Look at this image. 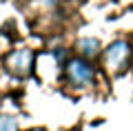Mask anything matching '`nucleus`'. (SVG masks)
<instances>
[{"instance_id": "nucleus-1", "label": "nucleus", "mask_w": 133, "mask_h": 131, "mask_svg": "<svg viewBox=\"0 0 133 131\" xmlns=\"http://www.w3.org/2000/svg\"><path fill=\"white\" fill-rule=\"evenodd\" d=\"M129 58H131V47L129 42L124 40H115L111 47L104 49L102 53V60H104V67L111 76H122L129 67Z\"/></svg>"}, {"instance_id": "nucleus-2", "label": "nucleus", "mask_w": 133, "mask_h": 131, "mask_svg": "<svg viewBox=\"0 0 133 131\" xmlns=\"http://www.w3.org/2000/svg\"><path fill=\"white\" fill-rule=\"evenodd\" d=\"M66 69V80L73 87H89L95 80V69L87 58H71L64 62Z\"/></svg>"}, {"instance_id": "nucleus-3", "label": "nucleus", "mask_w": 133, "mask_h": 131, "mask_svg": "<svg viewBox=\"0 0 133 131\" xmlns=\"http://www.w3.org/2000/svg\"><path fill=\"white\" fill-rule=\"evenodd\" d=\"M5 67L16 78H29L33 71V51L31 49H16L5 58Z\"/></svg>"}, {"instance_id": "nucleus-4", "label": "nucleus", "mask_w": 133, "mask_h": 131, "mask_svg": "<svg viewBox=\"0 0 133 131\" xmlns=\"http://www.w3.org/2000/svg\"><path fill=\"white\" fill-rule=\"evenodd\" d=\"M100 40H95V38H80L78 40V51H80V56L82 58H95V56H100Z\"/></svg>"}, {"instance_id": "nucleus-5", "label": "nucleus", "mask_w": 133, "mask_h": 131, "mask_svg": "<svg viewBox=\"0 0 133 131\" xmlns=\"http://www.w3.org/2000/svg\"><path fill=\"white\" fill-rule=\"evenodd\" d=\"M0 131H18V122L9 116H0Z\"/></svg>"}]
</instances>
